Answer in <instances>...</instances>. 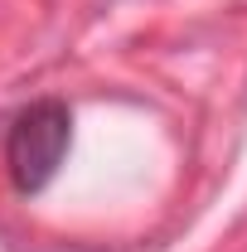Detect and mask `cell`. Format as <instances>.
I'll return each instance as SVG.
<instances>
[{
  "label": "cell",
  "mask_w": 247,
  "mask_h": 252,
  "mask_svg": "<svg viewBox=\"0 0 247 252\" xmlns=\"http://www.w3.org/2000/svg\"><path fill=\"white\" fill-rule=\"evenodd\" d=\"M73 146V112L44 97V102H30L20 107L10 126H5V170H10V185L20 194H39L59 175L63 156Z\"/></svg>",
  "instance_id": "obj_1"
}]
</instances>
